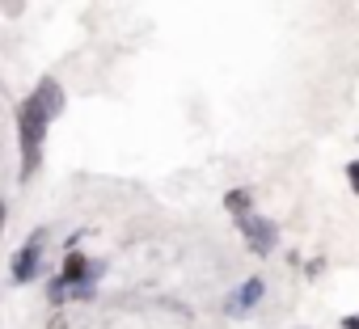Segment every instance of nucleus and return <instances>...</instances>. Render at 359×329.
<instances>
[{
	"instance_id": "f257e3e1",
	"label": "nucleus",
	"mask_w": 359,
	"mask_h": 329,
	"mask_svg": "<svg viewBox=\"0 0 359 329\" xmlns=\"http://www.w3.org/2000/svg\"><path fill=\"white\" fill-rule=\"evenodd\" d=\"M55 110H51V102L34 89V97L30 102H22V114H18V127H22V156H26V164H22V174L30 178L34 174V164H39V152H43V135H47V118H51Z\"/></svg>"
},
{
	"instance_id": "423d86ee",
	"label": "nucleus",
	"mask_w": 359,
	"mask_h": 329,
	"mask_svg": "<svg viewBox=\"0 0 359 329\" xmlns=\"http://www.w3.org/2000/svg\"><path fill=\"white\" fill-rule=\"evenodd\" d=\"M351 186H355V190H359V160H355V164H351Z\"/></svg>"
},
{
	"instance_id": "0eeeda50",
	"label": "nucleus",
	"mask_w": 359,
	"mask_h": 329,
	"mask_svg": "<svg viewBox=\"0 0 359 329\" xmlns=\"http://www.w3.org/2000/svg\"><path fill=\"white\" fill-rule=\"evenodd\" d=\"M342 329H359V316H346V321H342Z\"/></svg>"
},
{
	"instance_id": "20e7f679",
	"label": "nucleus",
	"mask_w": 359,
	"mask_h": 329,
	"mask_svg": "<svg viewBox=\"0 0 359 329\" xmlns=\"http://www.w3.org/2000/svg\"><path fill=\"white\" fill-rule=\"evenodd\" d=\"M262 291H266V287H262V279H250V283H241V291L229 300V312H245L250 304H258V300H262Z\"/></svg>"
},
{
	"instance_id": "39448f33",
	"label": "nucleus",
	"mask_w": 359,
	"mask_h": 329,
	"mask_svg": "<svg viewBox=\"0 0 359 329\" xmlns=\"http://www.w3.org/2000/svg\"><path fill=\"white\" fill-rule=\"evenodd\" d=\"M229 207L245 216V211H250V195H245V190H233V195H229Z\"/></svg>"
},
{
	"instance_id": "f03ea898",
	"label": "nucleus",
	"mask_w": 359,
	"mask_h": 329,
	"mask_svg": "<svg viewBox=\"0 0 359 329\" xmlns=\"http://www.w3.org/2000/svg\"><path fill=\"white\" fill-rule=\"evenodd\" d=\"M241 232L250 237V245H254V253H271V245H275V224H266L262 216H241Z\"/></svg>"
},
{
	"instance_id": "7ed1b4c3",
	"label": "nucleus",
	"mask_w": 359,
	"mask_h": 329,
	"mask_svg": "<svg viewBox=\"0 0 359 329\" xmlns=\"http://www.w3.org/2000/svg\"><path fill=\"white\" fill-rule=\"evenodd\" d=\"M39 258H43V249H39V241H30V245L13 258V283H30V279L39 274V266H43Z\"/></svg>"
}]
</instances>
